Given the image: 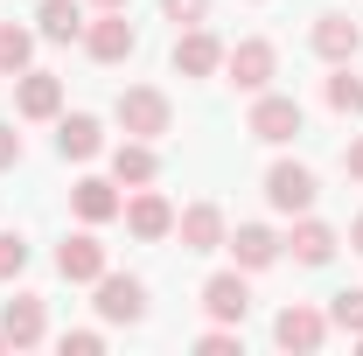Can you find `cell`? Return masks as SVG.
Here are the masks:
<instances>
[{"label": "cell", "mask_w": 363, "mask_h": 356, "mask_svg": "<svg viewBox=\"0 0 363 356\" xmlns=\"http://www.w3.org/2000/svg\"><path fill=\"white\" fill-rule=\"evenodd\" d=\"M84 49L98 56V63H119V56H133V49H140V35H133V21H126L119 7H105V14L84 28Z\"/></svg>", "instance_id": "3"}, {"label": "cell", "mask_w": 363, "mask_h": 356, "mask_svg": "<svg viewBox=\"0 0 363 356\" xmlns=\"http://www.w3.org/2000/svg\"><path fill=\"white\" fill-rule=\"evenodd\" d=\"M224 70H230V84H238V91H266L272 84V43H238V49H224Z\"/></svg>", "instance_id": "5"}, {"label": "cell", "mask_w": 363, "mask_h": 356, "mask_svg": "<svg viewBox=\"0 0 363 356\" xmlns=\"http://www.w3.org/2000/svg\"><path fill=\"white\" fill-rule=\"evenodd\" d=\"M0 343H7V335H0Z\"/></svg>", "instance_id": "33"}, {"label": "cell", "mask_w": 363, "mask_h": 356, "mask_svg": "<svg viewBox=\"0 0 363 356\" xmlns=\"http://www.w3.org/2000/svg\"><path fill=\"white\" fill-rule=\"evenodd\" d=\"M70 203H77V217L84 223H105V217H119L126 203H119V189L112 182H98V175H84L77 189H70Z\"/></svg>", "instance_id": "16"}, {"label": "cell", "mask_w": 363, "mask_h": 356, "mask_svg": "<svg viewBox=\"0 0 363 356\" xmlns=\"http://www.w3.org/2000/svg\"><path fill=\"white\" fill-rule=\"evenodd\" d=\"M286 252H294L301 266H328V252H335V230H328V223H315V217H301V223H294V238H286Z\"/></svg>", "instance_id": "19"}, {"label": "cell", "mask_w": 363, "mask_h": 356, "mask_svg": "<svg viewBox=\"0 0 363 356\" xmlns=\"http://www.w3.org/2000/svg\"><path fill=\"white\" fill-rule=\"evenodd\" d=\"M0 335H7L14 350L43 343V301H35V294H14V301H7V314H0Z\"/></svg>", "instance_id": "13"}, {"label": "cell", "mask_w": 363, "mask_h": 356, "mask_svg": "<svg viewBox=\"0 0 363 356\" xmlns=\"http://www.w3.org/2000/svg\"><path fill=\"white\" fill-rule=\"evenodd\" d=\"M196 350H203V356H230V350H238V335H230V328H210Z\"/></svg>", "instance_id": "27"}, {"label": "cell", "mask_w": 363, "mask_h": 356, "mask_svg": "<svg viewBox=\"0 0 363 356\" xmlns=\"http://www.w3.org/2000/svg\"><path fill=\"white\" fill-rule=\"evenodd\" d=\"M119 126H126V140H161L175 126V105H168L161 91L133 84V91H119Z\"/></svg>", "instance_id": "1"}, {"label": "cell", "mask_w": 363, "mask_h": 356, "mask_svg": "<svg viewBox=\"0 0 363 356\" xmlns=\"http://www.w3.org/2000/svg\"><path fill=\"white\" fill-rule=\"evenodd\" d=\"M98 350V335H91V328H70V335H63V356H91Z\"/></svg>", "instance_id": "28"}, {"label": "cell", "mask_w": 363, "mask_h": 356, "mask_svg": "<svg viewBox=\"0 0 363 356\" xmlns=\"http://www.w3.org/2000/svg\"><path fill=\"white\" fill-rule=\"evenodd\" d=\"M328 105H335V112H363V77L335 70V77H328Z\"/></svg>", "instance_id": "23"}, {"label": "cell", "mask_w": 363, "mask_h": 356, "mask_svg": "<svg viewBox=\"0 0 363 356\" xmlns=\"http://www.w3.org/2000/svg\"><path fill=\"white\" fill-rule=\"evenodd\" d=\"M56 272H63V279H98V272H105V245H98L91 230L63 238V245H56Z\"/></svg>", "instance_id": "8"}, {"label": "cell", "mask_w": 363, "mask_h": 356, "mask_svg": "<svg viewBox=\"0 0 363 356\" xmlns=\"http://www.w3.org/2000/svg\"><path fill=\"white\" fill-rule=\"evenodd\" d=\"M14 161H21V133H14V126H0V168H14Z\"/></svg>", "instance_id": "29"}, {"label": "cell", "mask_w": 363, "mask_h": 356, "mask_svg": "<svg viewBox=\"0 0 363 356\" xmlns=\"http://www.w3.org/2000/svg\"><path fill=\"white\" fill-rule=\"evenodd\" d=\"M98 7H126V0H98Z\"/></svg>", "instance_id": "32"}, {"label": "cell", "mask_w": 363, "mask_h": 356, "mask_svg": "<svg viewBox=\"0 0 363 356\" xmlns=\"http://www.w3.org/2000/svg\"><path fill=\"white\" fill-rule=\"evenodd\" d=\"M43 35L49 43H70V35H84V14H77V0H43Z\"/></svg>", "instance_id": "21"}, {"label": "cell", "mask_w": 363, "mask_h": 356, "mask_svg": "<svg viewBox=\"0 0 363 356\" xmlns=\"http://www.w3.org/2000/svg\"><path fill=\"white\" fill-rule=\"evenodd\" d=\"M112 175L133 182V189H147V182H154V147H147V140H126V147H112Z\"/></svg>", "instance_id": "20"}, {"label": "cell", "mask_w": 363, "mask_h": 356, "mask_svg": "<svg viewBox=\"0 0 363 356\" xmlns=\"http://www.w3.org/2000/svg\"><path fill=\"white\" fill-rule=\"evenodd\" d=\"M272 335H279V350H321L328 321H321L315 308H301V301H294V308H286L279 321H272Z\"/></svg>", "instance_id": "9"}, {"label": "cell", "mask_w": 363, "mask_h": 356, "mask_svg": "<svg viewBox=\"0 0 363 356\" xmlns=\"http://www.w3.org/2000/svg\"><path fill=\"white\" fill-rule=\"evenodd\" d=\"M28 28H14V21H0V77H21L28 70Z\"/></svg>", "instance_id": "22"}, {"label": "cell", "mask_w": 363, "mask_h": 356, "mask_svg": "<svg viewBox=\"0 0 363 356\" xmlns=\"http://www.w3.org/2000/svg\"><path fill=\"white\" fill-rule=\"evenodd\" d=\"M175 230H182V252H217L224 245V210L217 203H196V210L175 217Z\"/></svg>", "instance_id": "6"}, {"label": "cell", "mask_w": 363, "mask_h": 356, "mask_svg": "<svg viewBox=\"0 0 363 356\" xmlns=\"http://www.w3.org/2000/svg\"><path fill=\"white\" fill-rule=\"evenodd\" d=\"M266 203L286 210V217H301V210L315 203V175H308L301 161H272V168H266Z\"/></svg>", "instance_id": "2"}, {"label": "cell", "mask_w": 363, "mask_h": 356, "mask_svg": "<svg viewBox=\"0 0 363 356\" xmlns=\"http://www.w3.org/2000/svg\"><path fill=\"white\" fill-rule=\"evenodd\" d=\"M98 314L105 321H140L147 314V287L140 279H119V272H98Z\"/></svg>", "instance_id": "4"}, {"label": "cell", "mask_w": 363, "mask_h": 356, "mask_svg": "<svg viewBox=\"0 0 363 356\" xmlns=\"http://www.w3.org/2000/svg\"><path fill=\"white\" fill-rule=\"evenodd\" d=\"M21 266H28V245H21L14 230H0V279H14Z\"/></svg>", "instance_id": "25"}, {"label": "cell", "mask_w": 363, "mask_h": 356, "mask_svg": "<svg viewBox=\"0 0 363 356\" xmlns=\"http://www.w3.org/2000/svg\"><path fill=\"white\" fill-rule=\"evenodd\" d=\"M161 14H168L175 28H196V21L210 14V0H161Z\"/></svg>", "instance_id": "26"}, {"label": "cell", "mask_w": 363, "mask_h": 356, "mask_svg": "<svg viewBox=\"0 0 363 356\" xmlns=\"http://www.w3.org/2000/svg\"><path fill=\"white\" fill-rule=\"evenodd\" d=\"M252 133L272 140V147L294 140V133H301V105H294V98H259V105H252Z\"/></svg>", "instance_id": "10"}, {"label": "cell", "mask_w": 363, "mask_h": 356, "mask_svg": "<svg viewBox=\"0 0 363 356\" xmlns=\"http://www.w3.org/2000/svg\"><path fill=\"white\" fill-rule=\"evenodd\" d=\"M98 147H105V133H98L91 112H70V119L56 126V154H63V161H91Z\"/></svg>", "instance_id": "15"}, {"label": "cell", "mask_w": 363, "mask_h": 356, "mask_svg": "<svg viewBox=\"0 0 363 356\" xmlns=\"http://www.w3.org/2000/svg\"><path fill=\"white\" fill-rule=\"evenodd\" d=\"M357 43H363V28L350 21V14H321V21H315V49L328 56V63H342V56H357Z\"/></svg>", "instance_id": "17"}, {"label": "cell", "mask_w": 363, "mask_h": 356, "mask_svg": "<svg viewBox=\"0 0 363 356\" xmlns=\"http://www.w3.org/2000/svg\"><path fill=\"white\" fill-rule=\"evenodd\" d=\"M328 314H335V328H350V335H363V287H342Z\"/></svg>", "instance_id": "24"}, {"label": "cell", "mask_w": 363, "mask_h": 356, "mask_svg": "<svg viewBox=\"0 0 363 356\" xmlns=\"http://www.w3.org/2000/svg\"><path fill=\"white\" fill-rule=\"evenodd\" d=\"M350 175L363 182V140H357V147H350Z\"/></svg>", "instance_id": "30"}, {"label": "cell", "mask_w": 363, "mask_h": 356, "mask_svg": "<svg viewBox=\"0 0 363 356\" xmlns=\"http://www.w3.org/2000/svg\"><path fill=\"white\" fill-rule=\"evenodd\" d=\"M217 63H224V43H217V35L196 21V28H189V35L175 43V70H182V77H210Z\"/></svg>", "instance_id": "7"}, {"label": "cell", "mask_w": 363, "mask_h": 356, "mask_svg": "<svg viewBox=\"0 0 363 356\" xmlns=\"http://www.w3.org/2000/svg\"><path fill=\"white\" fill-rule=\"evenodd\" d=\"M203 308L217 314V321H245V308H252V287H245L238 272H217V279L203 287Z\"/></svg>", "instance_id": "14"}, {"label": "cell", "mask_w": 363, "mask_h": 356, "mask_svg": "<svg viewBox=\"0 0 363 356\" xmlns=\"http://www.w3.org/2000/svg\"><path fill=\"white\" fill-rule=\"evenodd\" d=\"M350 245H357V252H363V217H357V223H350Z\"/></svg>", "instance_id": "31"}, {"label": "cell", "mask_w": 363, "mask_h": 356, "mask_svg": "<svg viewBox=\"0 0 363 356\" xmlns=\"http://www.w3.org/2000/svg\"><path fill=\"white\" fill-rule=\"evenodd\" d=\"M14 105H21V119H56V105H63V84H56L49 70H21V91H14Z\"/></svg>", "instance_id": "11"}, {"label": "cell", "mask_w": 363, "mask_h": 356, "mask_svg": "<svg viewBox=\"0 0 363 356\" xmlns=\"http://www.w3.org/2000/svg\"><path fill=\"white\" fill-rule=\"evenodd\" d=\"M126 230H133V238H147V245H154V238H168V230H175V210H168V203H161L154 189H140L133 203H126Z\"/></svg>", "instance_id": "12"}, {"label": "cell", "mask_w": 363, "mask_h": 356, "mask_svg": "<svg viewBox=\"0 0 363 356\" xmlns=\"http://www.w3.org/2000/svg\"><path fill=\"white\" fill-rule=\"evenodd\" d=\"M230 252H238V266H245V272H259V266H272V259H279V238H272L266 223H238Z\"/></svg>", "instance_id": "18"}]
</instances>
